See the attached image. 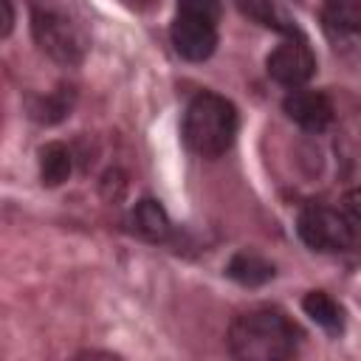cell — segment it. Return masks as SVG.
Returning <instances> with one entry per match:
<instances>
[{
  "label": "cell",
  "instance_id": "obj_1",
  "mask_svg": "<svg viewBox=\"0 0 361 361\" xmlns=\"http://www.w3.org/2000/svg\"><path fill=\"white\" fill-rule=\"evenodd\" d=\"M299 347V327L276 307L240 313L228 327V353L243 361H282Z\"/></svg>",
  "mask_w": 361,
  "mask_h": 361
},
{
  "label": "cell",
  "instance_id": "obj_11",
  "mask_svg": "<svg viewBox=\"0 0 361 361\" xmlns=\"http://www.w3.org/2000/svg\"><path fill=\"white\" fill-rule=\"evenodd\" d=\"M302 310L305 316H310L322 330L327 333H341L344 330V310L338 307V302L333 296H327L324 290H310L302 299Z\"/></svg>",
  "mask_w": 361,
  "mask_h": 361
},
{
  "label": "cell",
  "instance_id": "obj_13",
  "mask_svg": "<svg viewBox=\"0 0 361 361\" xmlns=\"http://www.w3.org/2000/svg\"><path fill=\"white\" fill-rule=\"evenodd\" d=\"M330 20L344 31H361V0H327Z\"/></svg>",
  "mask_w": 361,
  "mask_h": 361
},
{
  "label": "cell",
  "instance_id": "obj_4",
  "mask_svg": "<svg viewBox=\"0 0 361 361\" xmlns=\"http://www.w3.org/2000/svg\"><path fill=\"white\" fill-rule=\"evenodd\" d=\"M31 34L39 51H45L59 65H79L87 51V37L79 23L56 6L31 8Z\"/></svg>",
  "mask_w": 361,
  "mask_h": 361
},
{
  "label": "cell",
  "instance_id": "obj_8",
  "mask_svg": "<svg viewBox=\"0 0 361 361\" xmlns=\"http://www.w3.org/2000/svg\"><path fill=\"white\" fill-rule=\"evenodd\" d=\"M130 223H133L135 234H141L144 240H152V243L166 240V234H169V217H166L164 206L152 197H144V200L135 203V209L130 214Z\"/></svg>",
  "mask_w": 361,
  "mask_h": 361
},
{
  "label": "cell",
  "instance_id": "obj_3",
  "mask_svg": "<svg viewBox=\"0 0 361 361\" xmlns=\"http://www.w3.org/2000/svg\"><path fill=\"white\" fill-rule=\"evenodd\" d=\"M220 0H178L169 28L175 51L189 62H203L217 48Z\"/></svg>",
  "mask_w": 361,
  "mask_h": 361
},
{
  "label": "cell",
  "instance_id": "obj_15",
  "mask_svg": "<svg viewBox=\"0 0 361 361\" xmlns=\"http://www.w3.org/2000/svg\"><path fill=\"white\" fill-rule=\"evenodd\" d=\"M344 206H347V212H350L353 217L361 220V189H350V192L344 195Z\"/></svg>",
  "mask_w": 361,
  "mask_h": 361
},
{
  "label": "cell",
  "instance_id": "obj_6",
  "mask_svg": "<svg viewBox=\"0 0 361 361\" xmlns=\"http://www.w3.org/2000/svg\"><path fill=\"white\" fill-rule=\"evenodd\" d=\"M265 68H268V76L274 82L293 90V87H302L305 82H310V76L316 73V56L305 39L290 37L268 54Z\"/></svg>",
  "mask_w": 361,
  "mask_h": 361
},
{
  "label": "cell",
  "instance_id": "obj_9",
  "mask_svg": "<svg viewBox=\"0 0 361 361\" xmlns=\"http://www.w3.org/2000/svg\"><path fill=\"white\" fill-rule=\"evenodd\" d=\"M226 274H228L234 282L245 285V288H257V285L271 282L276 271H274V265H271L268 259H262V257H257V254H248V251H240V254H234V257L228 259Z\"/></svg>",
  "mask_w": 361,
  "mask_h": 361
},
{
  "label": "cell",
  "instance_id": "obj_14",
  "mask_svg": "<svg viewBox=\"0 0 361 361\" xmlns=\"http://www.w3.org/2000/svg\"><path fill=\"white\" fill-rule=\"evenodd\" d=\"M0 8H3V28H0V37H8L11 28H14V6H11V0H0Z\"/></svg>",
  "mask_w": 361,
  "mask_h": 361
},
{
  "label": "cell",
  "instance_id": "obj_12",
  "mask_svg": "<svg viewBox=\"0 0 361 361\" xmlns=\"http://www.w3.org/2000/svg\"><path fill=\"white\" fill-rule=\"evenodd\" d=\"M71 104H73L71 87H68V90L59 87V90H54V93H48V96L34 99L31 107H28V116H31L34 121H39V124H56V121H62V118L71 113Z\"/></svg>",
  "mask_w": 361,
  "mask_h": 361
},
{
  "label": "cell",
  "instance_id": "obj_2",
  "mask_svg": "<svg viewBox=\"0 0 361 361\" xmlns=\"http://www.w3.org/2000/svg\"><path fill=\"white\" fill-rule=\"evenodd\" d=\"M237 107L212 90L197 93L183 116V141L200 158H220L237 138Z\"/></svg>",
  "mask_w": 361,
  "mask_h": 361
},
{
  "label": "cell",
  "instance_id": "obj_10",
  "mask_svg": "<svg viewBox=\"0 0 361 361\" xmlns=\"http://www.w3.org/2000/svg\"><path fill=\"white\" fill-rule=\"evenodd\" d=\"M37 164H39V180L42 186H59L68 180L71 175V152L65 144L59 141H48L45 147H39V155H37Z\"/></svg>",
  "mask_w": 361,
  "mask_h": 361
},
{
  "label": "cell",
  "instance_id": "obj_5",
  "mask_svg": "<svg viewBox=\"0 0 361 361\" xmlns=\"http://www.w3.org/2000/svg\"><path fill=\"white\" fill-rule=\"evenodd\" d=\"M296 231L313 251H344L353 245V226L330 206H305L296 217Z\"/></svg>",
  "mask_w": 361,
  "mask_h": 361
},
{
  "label": "cell",
  "instance_id": "obj_7",
  "mask_svg": "<svg viewBox=\"0 0 361 361\" xmlns=\"http://www.w3.org/2000/svg\"><path fill=\"white\" fill-rule=\"evenodd\" d=\"M282 110L288 113L290 121H296L299 127L310 130V133H322L330 121H333V104L324 93L319 90H302V87H293L285 102H282Z\"/></svg>",
  "mask_w": 361,
  "mask_h": 361
}]
</instances>
